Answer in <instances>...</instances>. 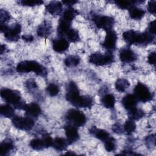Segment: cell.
I'll list each match as a JSON object with an SVG mask.
<instances>
[{"mask_svg": "<svg viewBox=\"0 0 156 156\" xmlns=\"http://www.w3.org/2000/svg\"><path fill=\"white\" fill-rule=\"evenodd\" d=\"M145 143L146 144L148 147H154L155 146V135H150L149 136H147L145 138Z\"/></svg>", "mask_w": 156, "mask_h": 156, "instance_id": "obj_39", "label": "cell"}, {"mask_svg": "<svg viewBox=\"0 0 156 156\" xmlns=\"http://www.w3.org/2000/svg\"><path fill=\"white\" fill-rule=\"evenodd\" d=\"M42 140L43 141L45 148H48L52 146L53 143V138L50 135H49L48 133H44L42 136Z\"/></svg>", "mask_w": 156, "mask_h": 156, "instance_id": "obj_38", "label": "cell"}, {"mask_svg": "<svg viewBox=\"0 0 156 156\" xmlns=\"http://www.w3.org/2000/svg\"><path fill=\"white\" fill-rule=\"evenodd\" d=\"M71 21H68L62 16L59 19L58 26H57V34L60 37H63V36L66 35L67 32L71 29Z\"/></svg>", "mask_w": 156, "mask_h": 156, "instance_id": "obj_18", "label": "cell"}, {"mask_svg": "<svg viewBox=\"0 0 156 156\" xmlns=\"http://www.w3.org/2000/svg\"><path fill=\"white\" fill-rule=\"evenodd\" d=\"M146 30L151 33L152 34L155 35V20L152 21L149 23V25Z\"/></svg>", "mask_w": 156, "mask_h": 156, "instance_id": "obj_44", "label": "cell"}, {"mask_svg": "<svg viewBox=\"0 0 156 156\" xmlns=\"http://www.w3.org/2000/svg\"><path fill=\"white\" fill-rule=\"evenodd\" d=\"M115 5L122 10H129L131 7L136 6L137 4L144 2L142 1H116L113 2Z\"/></svg>", "mask_w": 156, "mask_h": 156, "instance_id": "obj_23", "label": "cell"}, {"mask_svg": "<svg viewBox=\"0 0 156 156\" xmlns=\"http://www.w3.org/2000/svg\"><path fill=\"white\" fill-rule=\"evenodd\" d=\"M101 102L106 108H113L116 102L115 97L113 94L107 93L104 94L101 97Z\"/></svg>", "mask_w": 156, "mask_h": 156, "instance_id": "obj_21", "label": "cell"}, {"mask_svg": "<svg viewBox=\"0 0 156 156\" xmlns=\"http://www.w3.org/2000/svg\"><path fill=\"white\" fill-rule=\"evenodd\" d=\"M65 154H76L74 152H70V151H68L67 152L65 153Z\"/></svg>", "mask_w": 156, "mask_h": 156, "instance_id": "obj_48", "label": "cell"}, {"mask_svg": "<svg viewBox=\"0 0 156 156\" xmlns=\"http://www.w3.org/2000/svg\"><path fill=\"white\" fill-rule=\"evenodd\" d=\"M16 71L19 73H34L38 76L45 77L48 75L46 68L35 60H23L18 63Z\"/></svg>", "mask_w": 156, "mask_h": 156, "instance_id": "obj_3", "label": "cell"}, {"mask_svg": "<svg viewBox=\"0 0 156 156\" xmlns=\"http://www.w3.org/2000/svg\"><path fill=\"white\" fill-rule=\"evenodd\" d=\"M115 61V57L112 52L107 51L102 54L100 52L92 53L88 58V62L96 66H105L112 64Z\"/></svg>", "mask_w": 156, "mask_h": 156, "instance_id": "obj_6", "label": "cell"}, {"mask_svg": "<svg viewBox=\"0 0 156 156\" xmlns=\"http://www.w3.org/2000/svg\"><path fill=\"white\" fill-rule=\"evenodd\" d=\"M138 101L133 94H127L121 100L123 107L127 111L136 107Z\"/></svg>", "mask_w": 156, "mask_h": 156, "instance_id": "obj_20", "label": "cell"}, {"mask_svg": "<svg viewBox=\"0 0 156 156\" xmlns=\"http://www.w3.org/2000/svg\"><path fill=\"white\" fill-rule=\"evenodd\" d=\"M89 133L91 136L99 140L103 143L111 136L107 130L98 129L96 126H92L89 130Z\"/></svg>", "mask_w": 156, "mask_h": 156, "instance_id": "obj_19", "label": "cell"}, {"mask_svg": "<svg viewBox=\"0 0 156 156\" xmlns=\"http://www.w3.org/2000/svg\"><path fill=\"white\" fill-rule=\"evenodd\" d=\"M64 130L66 140H68L69 144L74 143L79 139V134L77 130V127L68 124L65 126Z\"/></svg>", "mask_w": 156, "mask_h": 156, "instance_id": "obj_13", "label": "cell"}, {"mask_svg": "<svg viewBox=\"0 0 156 156\" xmlns=\"http://www.w3.org/2000/svg\"><path fill=\"white\" fill-rule=\"evenodd\" d=\"M14 107H12L10 104H3L1 106L0 113L1 116L7 118H12L15 116Z\"/></svg>", "mask_w": 156, "mask_h": 156, "instance_id": "obj_28", "label": "cell"}, {"mask_svg": "<svg viewBox=\"0 0 156 156\" xmlns=\"http://www.w3.org/2000/svg\"><path fill=\"white\" fill-rule=\"evenodd\" d=\"M79 15V12L73 7H67L63 12L62 17L72 22V21Z\"/></svg>", "mask_w": 156, "mask_h": 156, "instance_id": "obj_29", "label": "cell"}, {"mask_svg": "<svg viewBox=\"0 0 156 156\" xmlns=\"http://www.w3.org/2000/svg\"><path fill=\"white\" fill-rule=\"evenodd\" d=\"M24 110L26 116L30 117L34 120L37 119L41 113L40 106L36 102H31L26 104Z\"/></svg>", "mask_w": 156, "mask_h": 156, "instance_id": "obj_14", "label": "cell"}, {"mask_svg": "<svg viewBox=\"0 0 156 156\" xmlns=\"http://www.w3.org/2000/svg\"><path fill=\"white\" fill-rule=\"evenodd\" d=\"M119 57L124 63H130L137 59L136 54L129 47L121 48L119 52Z\"/></svg>", "mask_w": 156, "mask_h": 156, "instance_id": "obj_12", "label": "cell"}, {"mask_svg": "<svg viewBox=\"0 0 156 156\" xmlns=\"http://www.w3.org/2000/svg\"><path fill=\"white\" fill-rule=\"evenodd\" d=\"M129 10V15L130 18L134 20H141L144 16L146 12L143 9L134 6L131 7Z\"/></svg>", "mask_w": 156, "mask_h": 156, "instance_id": "obj_26", "label": "cell"}, {"mask_svg": "<svg viewBox=\"0 0 156 156\" xmlns=\"http://www.w3.org/2000/svg\"><path fill=\"white\" fill-rule=\"evenodd\" d=\"M67 40L69 42L76 43L80 41V37L78 30L75 29H71L66 35Z\"/></svg>", "mask_w": 156, "mask_h": 156, "instance_id": "obj_31", "label": "cell"}, {"mask_svg": "<svg viewBox=\"0 0 156 156\" xmlns=\"http://www.w3.org/2000/svg\"><path fill=\"white\" fill-rule=\"evenodd\" d=\"M13 126L17 129L23 131H29L35 126V120L30 117L14 116L12 118Z\"/></svg>", "mask_w": 156, "mask_h": 156, "instance_id": "obj_10", "label": "cell"}, {"mask_svg": "<svg viewBox=\"0 0 156 156\" xmlns=\"http://www.w3.org/2000/svg\"><path fill=\"white\" fill-rule=\"evenodd\" d=\"M14 149L13 141L10 139H5L1 142L0 145V155H7Z\"/></svg>", "mask_w": 156, "mask_h": 156, "instance_id": "obj_25", "label": "cell"}, {"mask_svg": "<svg viewBox=\"0 0 156 156\" xmlns=\"http://www.w3.org/2000/svg\"><path fill=\"white\" fill-rule=\"evenodd\" d=\"M18 3L23 6L35 7L42 5L43 4V1L40 0H21L18 1Z\"/></svg>", "mask_w": 156, "mask_h": 156, "instance_id": "obj_36", "label": "cell"}, {"mask_svg": "<svg viewBox=\"0 0 156 156\" xmlns=\"http://www.w3.org/2000/svg\"><path fill=\"white\" fill-rule=\"evenodd\" d=\"M53 50L57 53H63L67 51L69 47V42L64 37L55 38L52 41Z\"/></svg>", "mask_w": 156, "mask_h": 156, "instance_id": "obj_15", "label": "cell"}, {"mask_svg": "<svg viewBox=\"0 0 156 156\" xmlns=\"http://www.w3.org/2000/svg\"><path fill=\"white\" fill-rule=\"evenodd\" d=\"M1 96L7 104L12 105L14 108L24 110L26 105L25 102L22 99L20 92L7 88L1 90Z\"/></svg>", "mask_w": 156, "mask_h": 156, "instance_id": "obj_4", "label": "cell"}, {"mask_svg": "<svg viewBox=\"0 0 156 156\" xmlns=\"http://www.w3.org/2000/svg\"><path fill=\"white\" fill-rule=\"evenodd\" d=\"M155 1H150L148 2L147 5V10L148 12L154 15H155Z\"/></svg>", "mask_w": 156, "mask_h": 156, "instance_id": "obj_41", "label": "cell"}, {"mask_svg": "<svg viewBox=\"0 0 156 156\" xmlns=\"http://www.w3.org/2000/svg\"><path fill=\"white\" fill-rule=\"evenodd\" d=\"M29 146L33 150L37 151H41V150L45 149L44 143H43L42 138L32 139L30 141Z\"/></svg>", "mask_w": 156, "mask_h": 156, "instance_id": "obj_33", "label": "cell"}, {"mask_svg": "<svg viewBox=\"0 0 156 156\" xmlns=\"http://www.w3.org/2000/svg\"><path fill=\"white\" fill-rule=\"evenodd\" d=\"M133 94L138 102H147L152 100L154 94L149 88L142 82H138L133 89Z\"/></svg>", "mask_w": 156, "mask_h": 156, "instance_id": "obj_8", "label": "cell"}, {"mask_svg": "<svg viewBox=\"0 0 156 156\" xmlns=\"http://www.w3.org/2000/svg\"><path fill=\"white\" fill-rule=\"evenodd\" d=\"M46 10L52 15H59L63 12V3L58 1H52L46 5Z\"/></svg>", "mask_w": 156, "mask_h": 156, "instance_id": "obj_17", "label": "cell"}, {"mask_svg": "<svg viewBox=\"0 0 156 156\" xmlns=\"http://www.w3.org/2000/svg\"><path fill=\"white\" fill-rule=\"evenodd\" d=\"M122 38L129 46L139 45L145 46L155 41V35L152 34L147 30L140 32L134 30H128L123 32Z\"/></svg>", "mask_w": 156, "mask_h": 156, "instance_id": "obj_2", "label": "cell"}, {"mask_svg": "<svg viewBox=\"0 0 156 156\" xmlns=\"http://www.w3.org/2000/svg\"><path fill=\"white\" fill-rule=\"evenodd\" d=\"M103 143L104 145V148L107 152H114L116 149V140L112 136H110Z\"/></svg>", "mask_w": 156, "mask_h": 156, "instance_id": "obj_32", "label": "cell"}, {"mask_svg": "<svg viewBox=\"0 0 156 156\" xmlns=\"http://www.w3.org/2000/svg\"><path fill=\"white\" fill-rule=\"evenodd\" d=\"M1 32L4 34L5 38L11 42L17 41L20 38L21 26L20 23H14L11 26L1 24Z\"/></svg>", "mask_w": 156, "mask_h": 156, "instance_id": "obj_5", "label": "cell"}, {"mask_svg": "<svg viewBox=\"0 0 156 156\" xmlns=\"http://www.w3.org/2000/svg\"><path fill=\"white\" fill-rule=\"evenodd\" d=\"M26 87L29 90H34L38 88L36 82L34 79H29L25 82Z\"/></svg>", "mask_w": 156, "mask_h": 156, "instance_id": "obj_40", "label": "cell"}, {"mask_svg": "<svg viewBox=\"0 0 156 156\" xmlns=\"http://www.w3.org/2000/svg\"><path fill=\"white\" fill-rule=\"evenodd\" d=\"M68 140L64 138L56 137L53 139L52 146L57 151H63L69 145Z\"/></svg>", "mask_w": 156, "mask_h": 156, "instance_id": "obj_22", "label": "cell"}, {"mask_svg": "<svg viewBox=\"0 0 156 156\" xmlns=\"http://www.w3.org/2000/svg\"><path fill=\"white\" fill-rule=\"evenodd\" d=\"M80 62V58L76 55H70L67 56L64 60V64L67 67H75Z\"/></svg>", "mask_w": 156, "mask_h": 156, "instance_id": "obj_30", "label": "cell"}, {"mask_svg": "<svg viewBox=\"0 0 156 156\" xmlns=\"http://www.w3.org/2000/svg\"><path fill=\"white\" fill-rule=\"evenodd\" d=\"M62 2L63 3V4H65L68 7H72L73 5L77 3L78 1H74V0H73H73L72 1H62Z\"/></svg>", "mask_w": 156, "mask_h": 156, "instance_id": "obj_46", "label": "cell"}, {"mask_svg": "<svg viewBox=\"0 0 156 156\" xmlns=\"http://www.w3.org/2000/svg\"><path fill=\"white\" fill-rule=\"evenodd\" d=\"M92 20L98 28L106 32L113 29L115 22V19L112 16L99 15H93Z\"/></svg>", "mask_w": 156, "mask_h": 156, "instance_id": "obj_9", "label": "cell"}, {"mask_svg": "<svg viewBox=\"0 0 156 156\" xmlns=\"http://www.w3.org/2000/svg\"><path fill=\"white\" fill-rule=\"evenodd\" d=\"M65 119L69 124L76 127L83 126L87 122V117L84 113L76 108L68 110L65 115Z\"/></svg>", "mask_w": 156, "mask_h": 156, "instance_id": "obj_7", "label": "cell"}, {"mask_svg": "<svg viewBox=\"0 0 156 156\" xmlns=\"http://www.w3.org/2000/svg\"><path fill=\"white\" fill-rule=\"evenodd\" d=\"M52 27L49 21H44L38 25L37 29V35L42 38H48L52 33Z\"/></svg>", "mask_w": 156, "mask_h": 156, "instance_id": "obj_16", "label": "cell"}, {"mask_svg": "<svg viewBox=\"0 0 156 156\" xmlns=\"http://www.w3.org/2000/svg\"><path fill=\"white\" fill-rule=\"evenodd\" d=\"M127 115L129 116V119H132L133 121H138L144 116L145 112L141 108L135 107L128 110Z\"/></svg>", "mask_w": 156, "mask_h": 156, "instance_id": "obj_24", "label": "cell"}, {"mask_svg": "<svg viewBox=\"0 0 156 156\" xmlns=\"http://www.w3.org/2000/svg\"><path fill=\"white\" fill-rule=\"evenodd\" d=\"M130 87V82L128 80L124 78H119L118 79L115 83V89L120 92L123 93L126 91Z\"/></svg>", "mask_w": 156, "mask_h": 156, "instance_id": "obj_27", "label": "cell"}, {"mask_svg": "<svg viewBox=\"0 0 156 156\" xmlns=\"http://www.w3.org/2000/svg\"><path fill=\"white\" fill-rule=\"evenodd\" d=\"M112 129L113 131V132L116 134H121V133H122V132L124 131L123 127H122L121 125L119 123L115 124L113 126Z\"/></svg>", "mask_w": 156, "mask_h": 156, "instance_id": "obj_42", "label": "cell"}, {"mask_svg": "<svg viewBox=\"0 0 156 156\" xmlns=\"http://www.w3.org/2000/svg\"><path fill=\"white\" fill-rule=\"evenodd\" d=\"M136 124L135 121L132 119H129L127 120L123 126L124 131L128 135H131L136 130Z\"/></svg>", "mask_w": 156, "mask_h": 156, "instance_id": "obj_34", "label": "cell"}, {"mask_svg": "<svg viewBox=\"0 0 156 156\" xmlns=\"http://www.w3.org/2000/svg\"><path fill=\"white\" fill-rule=\"evenodd\" d=\"M46 90L50 96L54 97L58 94L60 91V88L57 84L54 83H51L46 87Z\"/></svg>", "mask_w": 156, "mask_h": 156, "instance_id": "obj_35", "label": "cell"}, {"mask_svg": "<svg viewBox=\"0 0 156 156\" xmlns=\"http://www.w3.org/2000/svg\"><path fill=\"white\" fill-rule=\"evenodd\" d=\"M6 49H6V46L5 45L1 44V49H0V50H1V54H2L4 52H5Z\"/></svg>", "mask_w": 156, "mask_h": 156, "instance_id": "obj_47", "label": "cell"}, {"mask_svg": "<svg viewBox=\"0 0 156 156\" xmlns=\"http://www.w3.org/2000/svg\"><path fill=\"white\" fill-rule=\"evenodd\" d=\"M65 98L72 105L76 108H90L94 104L93 98L89 95H80L77 84L70 81L66 88Z\"/></svg>", "mask_w": 156, "mask_h": 156, "instance_id": "obj_1", "label": "cell"}, {"mask_svg": "<svg viewBox=\"0 0 156 156\" xmlns=\"http://www.w3.org/2000/svg\"><path fill=\"white\" fill-rule=\"evenodd\" d=\"M21 38L24 41L28 43L32 42L34 40V37L31 35H22Z\"/></svg>", "mask_w": 156, "mask_h": 156, "instance_id": "obj_45", "label": "cell"}, {"mask_svg": "<svg viewBox=\"0 0 156 156\" xmlns=\"http://www.w3.org/2000/svg\"><path fill=\"white\" fill-rule=\"evenodd\" d=\"M11 18L10 13L6 10L1 9L0 10V21L1 24H5Z\"/></svg>", "mask_w": 156, "mask_h": 156, "instance_id": "obj_37", "label": "cell"}, {"mask_svg": "<svg viewBox=\"0 0 156 156\" xmlns=\"http://www.w3.org/2000/svg\"><path fill=\"white\" fill-rule=\"evenodd\" d=\"M117 39V34L113 29L107 31L105 39L102 44V47L107 51L112 52L116 48Z\"/></svg>", "mask_w": 156, "mask_h": 156, "instance_id": "obj_11", "label": "cell"}, {"mask_svg": "<svg viewBox=\"0 0 156 156\" xmlns=\"http://www.w3.org/2000/svg\"><path fill=\"white\" fill-rule=\"evenodd\" d=\"M147 62L151 65L155 64V52L153 51L149 54L147 56Z\"/></svg>", "mask_w": 156, "mask_h": 156, "instance_id": "obj_43", "label": "cell"}]
</instances>
